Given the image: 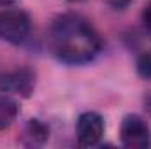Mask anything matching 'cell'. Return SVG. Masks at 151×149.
<instances>
[{
  "label": "cell",
  "instance_id": "obj_1",
  "mask_svg": "<svg viewBox=\"0 0 151 149\" xmlns=\"http://www.w3.org/2000/svg\"><path fill=\"white\" fill-rule=\"evenodd\" d=\"M47 42L55 58L67 65L88 63L102 51L97 30L77 14L60 16L49 28Z\"/></svg>",
  "mask_w": 151,
  "mask_h": 149
},
{
  "label": "cell",
  "instance_id": "obj_2",
  "mask_svg": "<svg viewBox=\"0 0 151 149\" xmlns=\"http://www.w3.org/2000/svg\"><path fill=\"white\" fill-rule=\"evenodd\" d=\"M32 19L25 11L5 9L0 11V40L11 44H21L30 35Z\"/></svg>",
  "mask_w": 151,
  "mask_h": 149
},
{
  "label": "cell",
  "instance_id": "obj_3",
  "mask_svg": "<svg viewBox=\"0 0 151 149\" xmlns=\"http://www.w3.org/2000/svg\"><path fill=\"white\" fill-rule=\"evenodd\" d=\"M119 139H121V144L128 149H146L151 146L150 126L141 116L128 114L121 123Z\"/></svg>",
  "mask_w": 151,
  "mask_h": 149
},
{
  "label": "cell",
  "instance_id": "obj_4",
  "mask_svg": "<svg viewBox=\"0 0 151 149\" xmlns=\"http://www.w3.org/2000/svg\"><path fill=\"white\" fill-rule=\"evenodd\" d=\"M106 132V125H104V117L99 112L88 111L83 112L77 117V125H76V135H77V142L83 148H93L97 146Z\"/></svg>",
  "mask_w": 151,
  "mask_h": 149
},
{
  "label": "cell",
  "instance_id": "obj_5",
  "mask_svg": "<svg viewBox=\"0 0 151 149\" xmlns=\"http://www.w3.org/2000/svg\"><path fill=\"white\" fill-rule=\"evenodd\" d=\"M35 90V74L34 70L23 67L11 70L7 74L0 75V91L18 95L21 98H28Z\"/></svg>",
  "mask_w": 151,
  "mask_h": 149
},
{
  "label": "cell",
  "instance_id": "obj_6",
  "mask_svg": "<svg viewBox=\"0 0 151 149\" xmlns=\"http://www.w3.org/2000/svg\"><path fill=\"white\" fill-rule=\"evenodd\" d=\"M47 139H49V128L39 119H28L23 130V142L27 146H42Z\"/></svg>",
  "mask_w": 151,
  "mask_h": 149
},
{
  "label": "cell",
  "instance_id": "obj_7",
  "mask_svg": "<svg viewBox=\"0 0 151 149\" xmlns=\"http://www.w3.org/2000/svg\"><path fill=\"white\" fill-rule=\"evenodd\" d=\"M18 112H19V107H18L16 100H12L11 97L2 95L0 97V130L9 128L16 121Z\"/></svg>",
  "mask_w": 151,
  "mask_h": 149
},
{
  "label": "cell",
  "instance_id": "obj_8",
  "mask_svg": "<svg viewBox=\"0 0 151 149\" xmlns=\"http://www.w3.org/2000/svg\"><path fill=\"white\" fill-rule=\"evenodd\" d=\"M137 74L142 79L151 81V53H144L137 60Z\"/></svg>",
  "mask_w": 151,
  "mask_h": 149
},
{
  "label": "cell",
  "instance_id": "obj_9",
  "mask_svg": "<svg viewBox=\"0 0 151 149\" xmlns=\"http://www.w3.org/2000/svg\"><path fill=\"white\" fill-rule=\"evenodd\" d=\"M141 18H142V25H144V28L151 34V4H148V5L144 7Z\"/></svg>",
  "mask_w": 151,
  "mask_h": 149
},
{
  "label": "cell",
  "instance_id": "obj_10",
  "mask_svg": "<svg viewBox=\"0 0 151 149\" xmlns=\"http://www.w3.org/2000/svg\"><path fill=\"white\" fill-rule=\"evenodd\" d=\"M132 2H134V0H107V4L113 5L114 9H125V7H128Z\"/></svg>",
  "mask_w": 151,
  "mask_h": 149
},
{
  "label": "cell",
  "instance_id": "obj_11",
  "mask_svg": "<svg viewBox=\"0 0 151 149\" xmlns=\"http://www.w3.org/2000/svg\"><path fill=\"white\" fill-rule=\"evenodd\" d=\"M144 105H146V109L151 112V91L146 95V97H144Z\"/></svg>",
  "mask_w": 151,
  "mask_h": 149
},
{
  "label": "cell",
  "instance_id": "obj_12",
  "mask_svg": "<svg viewBox=\"0 0 151 149\" xmlns=\"http://www.w3.org/2000/svg\"><path fill=\"white\" fill-rule=\"evenodd\" d=\"M16 0H0V5H11V4H14Z\"/></svg>",
  "mask_w": 151,
  "mask_h": 149
},
{
  "label": "cell",
  "instance_id": "obj_13",
  "mask_svg": "<svg viewBox=\"0 0 151 149\" xmlns=\"http://www.w3.org/2000/svg\"><path fill=\"white\" fill-rule=\"evenodd\" d=\"M70 2H81V0H70Z\"/></svg>",
  "mask_w": 151,
  "mask_h": 149
}]
</instances>
